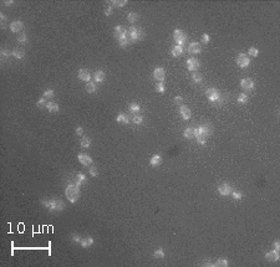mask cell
<instances>
[{
	"label": "cell",
	"mask_w": 280,
	"mask_h": 267,
	"mask_svg": "<svg viewBox=\"0 0 280 267\" xmlns=\"http://www.w3.org/2000/svg\"><path fill=\"white\" fill-rule=\"evenodd\" d=\"M41 205L51 213H59L65 209V204L61 199H45L41 200Z\"/></svg>",
	"instance_id": "cell-1"
},
{
	"label": "cell",
	"mask_w": 280,
	"mask_h": 267,
	"mask_svg": "<svg viewBox=\"0 0 280 267\" xmlns=\"http://www.w3.org/2000/svg\"><path fill=\"white\" fill-rule=\"evenodd\" d=\"M65 194H66V198L69 200L70 203H76L78 198H80V186L76 185L75 183L74 184H69L66 186V190H65Z\"/></svg>",
	"instance_id": "cell-2"
},
{
	"label": "cell",
	"mask_w": 280,
	"mask_h": 267,
	"mask_svg": "<svg viewBox=\"0 0 280 267\" xmlns=\"http://www.w3.org/2000/svg\"><path fill=\"white\" fill-rule=\"evenodd\" d=\"M128 37H130V41H131V42L141 41L142 39L144 37V31L141 29V27L131 26L130 29H128Z\"/></svg>",
	"instance_id": "cell-3"
},
{
	"label": "cell",
	"mask_w": 280,
	"mask_h": 267,
	"mask_svg": "<svg viewBox=\"0 0 280 267\" xmlns=\"http://www.w3.org/2000/svg\"><path fill=\"white\" fill-rule=\"evenodd\" d=\"M173 40L176 41V44L178 46H183L184 42L187 41L186 32H183L182 30H179V29H176L174 31H173Z\"/></svg>",
	"instance_id": "cell-4"
},
{
	"label": "cell",
	"mask_w": 280,
	"mask_h": 267,
	"mask_svg": "<svg viewBox=\"0 0 280 267\" xmlns=\"http://www.w3.org/2000/svg\"><path fill=\"white\" fill-rule=\"evenodd\" d=\"M205 96H207V98H208L210 102H219L222 94H220L219 91L217 90V88L210 87V88H208V90L205 91Z\"/></svg>",
	"instance_id": "cell-5"
},
{
	"label": "cell",
	"mask_w": 280,
	"mask_h": 267,
	"mask_svg": "<svg viewBox=\"0 0 280 267\" xmlns=\"http://www.w3.org/2000/svg\"><path fill=\"white\" fill-rule=\"evenodd\" d=\"M237 65L239 66L240 69H245L250 65V59L246 56L245 54H239L237 57Z\"/></svg>",
	"instance_id": "cell-6"
},
{
	"label": "cell",
	"mask_w": 280,
	"mask_h": 267,
	"mask_svg": "<svg viewBox=\"0 0 280 267\" xmlns=\"http://www.w3.org/2000/svg\"><path fill=\"white\" fill-rule=\"evenodd\" d=\"M199 67H200V62H199L198 59L190 57V59L187 60V69L189 71H197Z\"/></svg>",
	"instance_id": "cell-7"
},
{
	"label": "cell",
	"mask_w": 280,
	"mask_h": 267,
	"mask_svg": "<svg viewBox=\"0 0 280 267\" xmlns=\"http://www.w3.org/2000/svg\"><path fill=\"white\" fill-rule=\"evenodd\" d=\"M198 131H199V133L203 137H209V136H212V133H213V127L209 124V123H205V124H202L200 127H198Z\"/></svg>",
	"instance_id": "cell-8"
},
{
	"label": "cell",
	"mask_w": 280,
	"mask_h": 267,
	"mask_svg": "<svg viewBox=\"0 0 280 267\" xmlns=\"http://www.w3.org/2000/svg\"><path fill=\"white\" fill-rule=\"evenodd\" d=\"M77 159H78V162H80L82 165H85V166H88V165L92 164V158L90 157V155L85 154V153L77 154Z\"/></svg>",
	"instance_id": "cell-9"
},
{
	"label": "cell",
	"mask_w": 280,
	"mask_h": 267,
	"mask_svg": "<svg viewBox=\"0 0 280 267\" xmlns=\"http://www.w3.org/2000/svg\"><path fill=\"white\" fill-rule=\"evenodd\" d=\"M233 190H232V186L228 184V183H223L222 185H219L218 186V193L220 194L222 196H227V195H229Z\"/></svg>",
	"instance_id": "cell-10"
},
{
	"label": "cell",
	"mask_w": 280,
	"mask_h": 267,
	"mask_svg": "<svg viewBox=\"0 0 280 267\" xmlns=\"http://www.w3.org/2000/svg\"><path fill=\"white\" fill-rule=\"evenodd\" d=\"M179 114H181V117L184 121H188V119H190V117H192V111H190L187 106H181V107H179Z\"/></svg>",
	"instance_id": "cell-11"
},
{
	"label": "cell",
	"mask_w": 280,
	"mask_h": 267,
	"mask_svg": "<svg viewBox=\"0 0 280 267\" xmlns=\"http://www.w3.org/2000/svg\"><path fill=\"white\" fill-rule=\"evenodd\" d=\"M240 86H242L243 90L245 91H250V90H253L254 88V81L251 80V79H243L242 81H240Z\"/></svg>",
	"instance_id": "cell-12"
},
{
	"label": "cell",
	"mask_w": 280,
	"mask_h": 267,
	"mask_svg": "<svg viewBox=\"0 0 280 267\" xmlns=\"http://www.w3.org/2000/svg\"><path fill=\"white\" fill-rule=\"evenodd\" d=\"M153 77H154V80H157L158 82H163L164 77H166V72H164V70L162 69V67H157V69H154V71H153Z\"/></svg>",
	"instance_id": "cell-13"
},
{
	"label": "cell",
	"mask_w": 280,
	"mask_h": 267,
	"mask_svg": "<svg viewBox=\"0 0 280 267\" xmlns=\"http://www.w3.org/2000/svg\"><path fill=\"white\" fill-rule=\"evenodd\" d=\"M78 79L81 81H85V82H90L91 80V74H90V71L86 70V69H81L78 71Z\"/></svg>",
	"instance_id": "cell-14"
},
{
	"label": "cell",
	"mask_w": 280,
	"mask_h": 267,
	"mask_svg": "<svg viewBox=\"0 0 280 267\" xmlns=\"http://www.w3.org/2000/svg\"><path fill=\"white\" fill-rule=\"evenodd\" d=\"M188 51L190 54H199L202 51V45L199 42H190L188 46Z\"/></svg>",
	"instance_id": "cell-15"
},
{
	"label": "cell",
	"mask_w": 280,
	"mask_h": 267,
	"mask_svg": "<svg viewBox=\"0 0 280 267\" xmlns=\"http://www.w3.org/2000/svg\"><path fill=\"white\" fill-rule=\"evenodd\" d=\"M22 29H24V24L21 23V21H13V23L10 24V30L13 32H20Z\"/></svg>",
	"instance_id": "cell-16"
},
{
	"label": "cell",
	"mask_w": 280,
	"mask_h": 267,
	"mask_svg": "<svg viewBox=\"0 0 280 267\" xmlns=\"http://www.w3.org/2000/svg\"><path fill=\"white\" fill-rule=\"evenodd\" d=\"M265 258L268 261H274V262H276L279 261V251L276 250H273V251H269L265 253Z\"/></svg>",
	"instance_id": "cell-17"
},
{
	"label": "cell",
	"mask_w": 280,
	"mask_h": 267,
	"mask_svg": "<svg viewBox=\"0 0 280 267\" xmlns=\"http://www.w3.org/2000/svg\"><path fill=\"white\" fill-rule=\"evenodd\" d=\"M105 72L103 71H96L93 74V80L95 82H97V83H101V82H103L105 81Z\"/></svg>",
	"instance_id": "cell-18"
},
{
	"label": "cell",
	"mask_w": 280,
	"mask_h": 267,
	"mask_svg": "<svg viewBox=\"0 0 280 267\" xmlns=\"http://www.w3.org/2000/svg\"><path fill=\"white\" fill-rule=\"evenodd\" d=\"M86 176H85V174H82V173H78L77 175H76V178H75V184L76 185H78V186H81L82 184H85L86 183Z\"/></svg>",
	"instance_id": "cell-19"
},
{
	"label": "cell",
	"mask_w": 280,
	"mask_h": 267,
	"mask_svg": "<svg viewBox=\"0 0 280 267\" xmlns=\"http://www.w3.org/2000/svg\"><path fill=\"white\" fill-rule=\"evenodd\" d=\"M116 121L118 122V123H123V124H128V123H130V118H128V116L125 114V113H120L118 116L116 117Z\"/></svg>",
	"instance_id": "cell-20"
},
{
	"label": "cell",
	"mask_w": 280,
	"mask_h": 267,
	"mask_svg": "<svg viewBox=\"0 0 280 267\" xmlns=\"http://www.w3.org/2000/svg\"><path fill=\"white\" fill-rule=\"evenodd\" d=\"M125 32H126L125 27H122L121 25H117V26L115 27V30H113V35H115L116 39H120L123 34H125Z\"/></svg>",
	"instance_id": "cell-21"
},
{
	"label": "cell",
	"mask_w": 280,
	"mask_h": 267,
	"mask_svg": "<svg viewBox=\"0 0 280 267\" xmlns=\"http://www.w3.org/2000/svg\"><path fill=\"white\" fill-rule=\"evenodd\" d=\"M11 55L15 57V59H24L25 56V51L24 50H21V49H14L13 51H11Z\"/></svg>",
	"instance_id": "cell-22"
},
{
	"label": "cell",
	"mask_w": 280,
	"mask_h": 267,
	"mask_svg": "<svg viewBox=\"0 0 280 267\" xmlns=\"http://www.w3.org/2000/svg\"><path fill=\"white\" fill-rule=\"evenodd\" d=\"M46 109L49 111V112H51V113H55V112H59V104L57 103H55V102H47L46 104Z\"/></svg>",
	"instance_id": "cell-23"
},
{
	"label": "cell",
	"mask_w": 280,
	"mask_h": 267,
	"mask_svg": "<svg viewBox=\"0 0 280 267\" xmlns=\"http://www.w3.org/2000/svg\"><path fill=\"white\" fill-rule=\"evenodd\" d=\"M162 163V157L161 155H158V154H154L152 158H151V160H149V164L152 165V166H157V165H159Z\"/></svg>",
	"instance_id": "cell-24"
},
{
	"label": "cell",
	"mask_w": 280,
	"mask_h": 267,
	"mask_svg": "<svg viewBox=\"0 0 280 267\" xmlns=\"http://www.w3.org/2000/svg\"><path fill=\"white\" fill-rule=\"evenodd\" d=\"M183 46H178V45H176V46H173V49H172V56L173 57H178V56H181V55L183 54Z\"/></svg>",
	"instance_id": "cell-25"
},
{
	"label": "cell",
	"mask_w": 280,
	"mask_h": 267,
	"mask_svg": "<svg viewBox=\"0 0 280 267\" xmlns=\"http://www.w3.org/2000/svg\"><path fill=\"white\" fill-rule=\"evenodd\" d=\"M183 136H184L186 139H193L194 138V128H190V127L186 128V131L183 132Z\"/></svg>",
	"instance_id": "cell-26"
},
{
	"label": "cell",
	"mask_w": 280,
	"mask_h": 267,
	"mask_svg": "<svg viewBox=\"0 0 280 267\" xmlns=\"http://www.w3.org/2000/svg\"><path fill=\"white\" fill-rule=\"evenodd\" d=\"M92 243H93V238L90 237V236H87L85 238H81V242H80L81 247H90Z\"/></svg>",
	"instance_id": "cell-27"
},
{
	"label": "cell",
	"mask_w": 280,
	"mask_h": 267,
	"mask_svg": "<svg viewBox=\"0 0 280 267\" xmlns=\"http://www.w3.org/2000/svg\"><path fill=\"white\" fill-rule=\"evenodd\" d=\"M86 91L88 92V93H95L97 91V86L95 85L93 82H87L86 83Z\"/></svg>",
	"instance_id": "cell-28"
},
{
	"label": "cell",
	"mask_w": 280,
	"mask_h": 267,
	"mask_svg": "<svg viewBox=\"0 0 280 267\" xmlns=\"http://www.w3.org/2000/svg\"><path fill=\"white\" fill-rule=\"evenodd\" d=\"M128 109L131 111L132 113H134V114H137V113H139V111H141V107H139V104H137V103H130V106H128Z\"/></svg>",
	"instance_id": "cell-29"
},
{
	"label": "cell",
	"mask_w": 280,
	"mask_h": 267,
	"mask_svg": "<svg viewBox=\"0 0 280 267\" xmlns=\"http://www.w3.org/2000/svg\"><path fill=\"white\" fill-rule=\"evenodd\" d=\"M80 146L82 148H88L90 146H91V139H90L88 137H82L81 141H80Z\"/></svg>",
	"instance_id": "cell-30"
},
{
	"label": "cell",
	"mask_w": 280,
	"mask_h": 267,
	"mask_svg": "<svg viewBox=\"0 0 280 267\" xmlns=\"http://www.w3.org/2000/svg\"><path fill=\"white\" fill-rule=\"evenodd\" d=\"M127 20H128V23L134 24V23H136V21L138 20V14H136V13H128Z\"/></svg>",
	"instance_id": "cell-31"
},
{
	"label": "cell",
	"mask_w": 280,
	"mask_h": 267,
	"mask_svg": "<svg viewBox=\"0 0 280 267\" xmlns=\"http://www.w3.org/2000/svg\"><path fill=\"white\" fill-rule=\"evenodd\" d=\"M248 99H249L248 94H246V93H240L239 96H238V98H237V101H238V103H240V104H244V103L248 102Z\"/></svg>",
	"instance_id": "cell-32"
},
{
	"label": "cell",
	"mask_w": 280,
	"mask_h": 267,
	"mask_svg": "<svg viewBox=\"0 0 280 267\" xmlns=\"http://www.w3.org/2000/svg\"><path fill=\"white\" fill-rule=\"evenodd\" d=\"M202 80H203V77H202V75L198 74V72H194V74L192 75V81L194 83H200Z\"/></svg>",
	"instance_id": "cell-33"
},
{
	"label": "cell",
	"mask_w": 280,
	"mask_h": 267,
	"mask_svg": "<svg viewBox=\"0 0 280 267\" xmlns=\"http://www.w3.org/2000/svg\"><path fill=\"white\" fill-rule=\"evenodd\" d=\"M228 265H229V262L227 258H220V260H218L215 263H213V266H223V267H227Z\"/></svg>",
	"instance_id": "cell-34"
},
{
	"label": "cell",
	"mask_w": 280,
	"mask_h": 267,
	"mask_svg": "<svg viewBox=\"0 0 280 267\" xmlns=\"http://www.w3.org/2000/svg\"><path fill=\"white\" fill-rule=\"evenodd\" d=\"M112 5H116V6H118V8H122V6H125V5L127 4V0H112L111 1Z\"/></svg>",
	"instance_id": "cell-35"
},
{
	"label": "cell",
	"mask_w": 280,
	"mask_h": 267,
	"mask_svg": "<svg viewBox=\"0 0 280 267\" xmlns=\"http://www.w3.org/2000/svg\"><path fill=\"white\" fill-rule=\"evenodd\" d=\"M118 44H120V46L121 47H127L128 45L131 44V41H130V37H126V39H122V40H118Z\"/></svg>",
	"instance_id": "cell-36"
},
{
	"label": "cell",
	"mask_w": 280,
	"mask_h": 267,
	"mask_svg": "<svg viewBox=\"0 0 280 267\" xmlns=\"http://www.w3.org/2000/svg\"><path fill=\"white\" fill-rule=\"evenodd\" d=\"M156 91L158 92V93H164L166 92V87H164V85L162 82H158L156 85Z\"/></svg>",
	"instance_id": "cell-37"
},
{
	"label": "cell",
	"mask_w": 280,
	"mask_h": 267,
	"mask_svg": "<svg viewBox=\"0 0 280 267\" xmlns=\"http://www.w3.org/2000/svg\"><path fill=\"white\" fill-rule=\"evenodd\" d=\"M132 122L134 124H141L142 122H143V117L142 116H139V114H136V116H133V118H132Z\"/></svg>",
	"instance_id": "cell-38"
},
{
	"label": "cell",
	"mask_w": 280,
	"mask_h": 267,
	"mask_svg": "<svg viewBox=\"0 0 280 267\" xmlns=\"http://www.w3.org/2000/svg\"><path fill=\"white\" fill-rule=\"evenodd\" d=\"M153 257H156V258H163V257H164V252H163V250H162V248L156 250L154 253H153Z\"/></svg>",
	"instance_id": "cell-39"
},
{
	"label": "cell",
	"mask_w": 280,
	"mask_h": 267,
	"mask_svg": "<svg viewBox=\"0 0 280 267\" xmlns=\"http://www.w3.org/2000/svg\"><path fill=\"white\" fill-rule=\"evenodd\" d=\"M0 54H1V59H3V60H6V59L10 56V55H11V52L9 51L8 49H1Z\"/></svg>",
	"instance_id": "cell-40"
},
{
	"label": "cell",
	"mask_w": 280,
	"mask_h": 267,
	"mask_svg": "<svg viewBox=\"0 0 280 267\" xmlns=\"http://www.w3.org/2000/svg\"><path fill=\"white\" fill-rule=\"evenodd\" d=\"M230 195H232V198H233L234 200H240V199L243 198V194L240 193V191H232Z\"/></svg>",
	"instance_id": "cell-41"
},
{
	"label": "cell",
	"mask_w": 280,
	"mask_h": 267,
	"mask_svg": "<svg viewBox=\"0 0 280 267\" xmlns=\"http://www.w3.org/2000/svg\"><path fill=\"white\" fill-rule=\"evenodd\" d=\"M88 173H90V175H91V176H97V174H98V169L96 168V166L91 165V168H90Z\"/></svg>",
	"instance_id": "cell-42"
},
{
	"label": "cell",
	"mask_w": 280,
	"mask_h": 267,
	"mask_svg": "<svg viewBox=\"0 0 280 267\" xmlns=\"http://www.w3.org/2000/svg\"><path fill=\"white\" fill-rule=\"evenodd\" d=\"M46 104H47V102H46V99L45 98H40L37 101V103H36V106L39 108H42V107H46Z\"/></svg>",
	"instance_id": "cell-43"
},
{
	"label": "cell",
	"mask_w": 280,
	"mask_h": 267,
	"mask_svg": "<svg viewBox=\"0 0 280 267\" xmlns=\"http://www.w3.org/2000/svg\"><path fill=\"white\" fill-rule=\"evenodd\" d=\"M258 54H259V50H258L256 47H250V49H249V55H250V56L256 57Z\"/></svg>",
	"instance_id": "cell-44"
},
{
	"label": "cell",
	"mask_w": 280,
	"mask_h": 267,
	"mask_svg": "<svg viewBox=\"0 0 280 267\" xmlns=\"http://www.w3.org/2000/svg\"><path fill=\"white\" fill-rule=\"evenodd\" d=\"M18 41H19L20 44H26V42H27V36H26V34H21V35H19Z\"/></svg>",
	"instance_id": "cell-45"
},
{
	"label": "cell",
	"mask_w": 280,
	"mask_h": 267,
	"mask_svg": "<svg viewBox=\"0 0 280 267\" xmlns=\"http://www.w3.org/2000/svg\"><path fill=\"white\" fill-rule=\"evenodd\" d=\"M71 240L74 241V242H76V243H80L81 242V237L77 235V233H74V235L71 236Z\"/></svg>",
	"instance_id": "cell-46"
},
{
	"label": "cell",
	"mask_w": 280,
	"mask_h": 267,
	"mask_svg": "<svg viewBox=\"0 0 280 267\" xmlns=\"http://www.w3.org/2000/svg\"><path fill=\"white\" fill-rule=\"evenodd\" d=\"M44 97H47V98L54 97V91L52 90H46L44 92Z\"/></svg>",
	"instance_id": "cell-47"
},
{
	"label": "cell",
	"mask_w": 280,
	"mask_h": 267,
	"mask_svg": "<svg viewBox=\"0 0 280 267\" xmlns=\"http://www.w3.org/2000/svg\"><path fill=\"white\" fill-rule=\"evenodd\" d=\"M111 14H112V5H107V6L105 8V15L110 16Z\"/></svg>",
	"instance_id": "cell-48"
},
{
	"label": "cell",
	"mask_w": 280,
	"mask_h": 267,
	"mask_svg": "<svg viewBox=\"0 0 280 267\" xmlns=\"http://www.w3.org/2000/svg\"><path fill=\"white\" fill-rule=\"evenodd\" d=\"M210 41V37L208 34H203V36H202V42L203 44H208Z\"/></svg>",
	"instance_id": "cell-49"
},
{
	"label": "cell",
	"mask_w": 280,
	"mask_h": 267,
	"mask_svg": "<svg viewBox=\"0 0 280 267\" xmlns=\"http://www.w3.org/2000/svg\"><path fill=\"white\" fill-rule=\"evenodd\" d=\"M182 102H183V98H182L181 96L174 97V103H176V104H182Z\"/></svg>",
	"instance_id": "cell-50"
},
{
	"label": "cell",
	"mask_w": 280,
	"mask_h": 267,
	"mask_svg": "<svg viewBox=\"0 0 280 267\" xmlns=\"http://www.w3.org/2000/svg\"><path fill=\"white\" fill-rule=\"evenodd\" d=\"M274 250H276V251H280V242H279V241H275V242H274Z\"/></svg>",
	"instance_id": "cell-51"
},
{
	"label": "cell",
	"mask_w": 280,
	"mask_h": 267,
	"mask_svg": "<svg viewBox=\"0 0 280 267\" xmlns=\"http://www.w3.org/2000/svg\"><path fill=\"white\" fill-rule=\"evenodd\" d=\"M82 133H83L82 127H77V128H76V134H77V136H81Z\"/></svg>",
	"instance_id": "cell-52"
},
{
	"label": "cell",
	"mask_w": 280,
	"mask_h": 267,
	"mask_svg": "<svg viewBox=\"0 0 280 267\" xmlns=\"http://www.w3.org/2000/svg\"><path fill=\"white\" fill-rule=\"evenodd\" d=\"M4 4H5V5H13V4H14V1H13V0H5V1H4Z\"/></svg>",
	"instance_id": "cell-53"
},
{
	"label": "cell",
	"mask_w": 280,
	"mask_h": 267,
	"mask_svg": "<svg viewBox=\"0 0 280 267\" xmlns=\"http://www.w3.org/2000/svg\"><path fill=\"white\" fill-rule=\"evenodd\" d=\"M0 19H1L3 21H5V20H6V16H5L4 14H0Z\"/></svg>",
	"instance_id": "cell-54"
}]
</instances>
